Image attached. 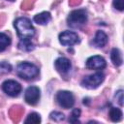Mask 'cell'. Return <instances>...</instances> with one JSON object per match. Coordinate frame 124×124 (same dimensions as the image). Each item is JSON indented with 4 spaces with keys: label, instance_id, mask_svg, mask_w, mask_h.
<instances>
[{
    "label": "cell",
    "instance_id": "15",
    "mask_svg": "<svg viewBox=\"0 0 124 124\" xmlns=\"http://www.w3.org/2000/svg\"><path fill=\"white\" fill-rule=\"evenodd\" d=\"M18 48L23 51H31L34 49V45L30 39H21V41L18 43Z\"/></svg>",
    "mask_w": 124,
    "mask_h": 124
},
{
    "label": "cell",
    "instance_id": "9",
    "mask_svg": "<svg viewBox=\"0 0 124 124\" xmlns=\"http://www.w3.org/2000/svg\"><path fill=\"white\" fill-rule=\"evenodd\" d=\"M59 42L63 46H74L78 42V36L72 31H64L59 34Z\"/></svg>",
    "mask_w": 124,
    "mask_h": 124
},
{
    "label": "cell",
    "instance_id": "12",
    "mask_svg": "<svg viewBox=\"0 0 124 124\" xmlns=\"http://www.w3.org/2000/svg\"><path fill=\"white\" fill-rule=\"evenodd\" d=\"M51 19V16L48 12H42L34 16V21L40 25L47 24Z\"/></svg>",
    "mask_w": 124,
    "mask_h": 124
},
{
    "label": "cell",
    "instance_id": "2",
    "mask_svg": "<svg viewBox=\"0 0 124 124\" xmlns=\"http://www.w3.org/2000/svg\"><path fill=\"white\" fill-rule=\"evenodd\" d=\"M16 74L20 78L30 80L39 75V68L30 62H21L16 67Z\"/></svg>",
    "mask_w": 124,
    "mask_h": 124
},
{
    "label": "cell",
    "instance_id": "3",
    "mask_svg": "<svg viewBox=\"0 0 124 124\" xmlns=\"http://www.w3.org/2000/svg\"><path fill=\"white\" fill-rule=\"evenodd\" d=\"M86 21H87V12L84 9L72 11L67 18L68 25L73 28H78L82 26Z\"/></svg>",
    "mask_w": 124,
    "mask_h": 124
},
{
    "label": "cell",
    "instance_id": "19",
    "mask_svg": "<svg viewBox=\"0 0 124 124\" xmlns=\"http://www.w3.org/2000/svg\"><path fill=\"white\" fill-rule=\"evenodd\" d=\"M49 118L51 120H54L56 122H60L62 120H64L65 116L62 112H59V111H52L50 114H49Z\"/></svg>",
    "mask_w": 124,
    "mask_h": 124
},
{
    "label": "cell",
    "instance_id": "10",
    "mask_svg": "<svg viewBox=\"0 0 124 124\" xmlns=\"http://www.w3.org/2000/svg\"><path fill=\"white\" fill-rule=\"evenodd\" d=\"M54 66L55 69L57 70V72H59L60 74H66L70 71L72 65H71V61L66 58V57H59L55 60L54 62Z\"/></svg>",
    "mask_w": 124,
    "mask_h": 124
},
{
    "label": "cell",
    "instance_id": "1",
    "mask_svg": "<svg viewBox=\"0 0 124 124\" xmlns=\"http://www.w3.org/2000/svg\"><path fill=\"white\" fill-rule=\"evenodd\" d=\"M17 35L21 39H30L35 35V29L27 17H18L14 23Z\"/></svg>",
    "mask_w": 124,
    "mask_h": 124
},
{
    "label": "cell",
    "instance_id": "6",
    "mask_svg": "<svg viewBox=\"0 0 124 124\" xmlns=\"http://www.w3.org/2000/svg\"><path fill=\"white\" fill-rule=\"evenodd\" d=\"M2 89L7 95L11 97H16L21 92V85L16 80L8 79L2 83Z\"/></svg>",
    "mask_w": 124,
    "mask_h": 124
},
{
    "label": "cell",
    "instance_id": "11",
    "mask_svg": "<svg viewBox=\"0 0 124 124\" xmlns=\"http://www.w3.org/2000/svg\"><path fill=\"white\" fill-rule=\"evenodd\" d=\"M92 43L97 47H103V46H105L107 45V43H108V36H107V34L104 31H101V30L97 31Z\"/></svg>",
    "mask_w": 124,
    "mask_h": 124
},
{
    "label": "cell",
    "instance_id": "20",
    "mask_svg": "<svg viewBox=\"0 0 124 124\" xmlns=\"http://www.w3.org/2000/svg\"><path fill=\"white\" fill-rule=\"evenodd\" d=\"M12 71V66L8 62H0V74H8Z\"/></svg>",
    "mask_w": 124,
    "mask_h": 124
},
{
    "label": "cell",
    "instance_id": "21",
    "mask_svg": "<svg viewBox=\"0 0 124 124\" xmlns=\"http://www.w3.org/2000/svg\"><path fill=\"white\" fill-rule=\"evenodd\" d=\"M113 7L118 11L124 10V0H113Z\"/></svg>",
    "mask_w": 124,
    "mask_h": 124
},
{
    "label": "cell",
    "instance_id": "4",
    "mask_svg": "<svg viewBox=\"0 0 124 124\" xmlns=\"http://www.w3.org/2000/svg\"><path fill=\"white\" fill-rule=\"evenodd\" d=\"M105 79V75L101 72H97L90 76L85 77L81 80V85L88 89H95L97 88Z\"/></svg>",
    "mask_w": 124,
    "mask_h": 124
},
{
    "label": "cell",
    "instance_id": "13",
    "mask_svg": "<svg viewBox=\"0 0 124 124\" xmlns=\"http://www.w3.org/2000/svg\"><path fill=\"white\" fill-rule=\"evenodd\" d=\"M110 59H111V62L113 63L114 66L119 67L122 65V62H123L122 54L118 48H112V50L110 52Z\"/></svg>",
    "mask_w": 124,
    "mask_h": 124
},
{
    "label": "cell",
    "instance_id": "7",
    "mask_svg": "<svg viewBox=\"0 0 124 124\" xmlns=\"http://www.w3.org/2000/svg\"><path fill=\"white\" fill-rule=\"evenodd\" d=\"M41 97L40 89L37 86H29L24 93V101L31 106H35Z\"/></svg>",
    "mask_w": 124,
    "mask_h": 124
},
{
    "label": "cell",
    "instance_id": "8",
    "mask_svg": "<svg viewBox=\"0 0 124 124\" xmlns=\"http://www.w3.org/2000/svg\"><path fill=\"white\" fill-rule=\"evenodd\" d=\"M107 62L104 57L100 55H94L86 60V68L89 70H103L106 68Z\"/></svg>",
    "mask_w": 124,
    "mask_h": 124
},
{
    "label": "cell",
    "instance_id": "14",
    "mask_svg": "<svg viewBox=\"0 0 124 124\" xmlns=\"http://www.w3.org/2000/svg\"><path fill=\"white\" fill-rule=\"evenodd\" d=\"M108 115L112 122H119L122 119V111L118 108H111L109 109Z\"/></svg>",
    "mask_w": 124,
    "mask_h": 124
},
{
    "label": "cell",
    "instance_id": "16",
    "mask_svg": "<svg viewBox=\"0 0 124 124\" xmlns=\"http://www.w3.org/2000/svg\"><path fill=\"white\" fill-rule=\"evenodd\" d=\"M11 45V39L5 33L0 32V51H4Z\"/></svg>",
    "mask_w": 124,
    "mask_h": 124
},
{
    "label": "cell",
    "instance_id": "18",
    "mask_svg": "<svg viewBox=\"0 0 124 124\" xmlns=\"http://www.w3.org/2000/svg\"><path fill=\"white\" fill-rule=\"evenodd\" d=\"M80 116V109L79 108H74L72 110V113H71V116L69 118V121L71 123H77V122H79L78 121V117Z\"/></svg>",
    "mask_w": 124,
    "mask_h": 124
},
{
    "label": "cell",
    "instance_id": "5",
    "mask_svg": "<svg viewBox=\"0 0 124 124\" xmlns=\"http://www.w3.org/2000/svg\"><path fill=\"white\" fill-rule=\"evenodd\" d=\"M56 101L60 107L64 108H70L75 104V97L70 91L60 90L56 94Z\"/></svg>",
    "mask_w": 124,
    "mask_h": 124
},
{
    "label": "cell",
    "instance_id": "17",
    "mask_svg": "<svg viewBox=\"0 0 124 124\" xmlns=\"http://www.w3.org/2000/svg\"><path fill=\"white\" fill-rule=\"evenodd\" d=\"M25 123H31V124H38L41 122V116L37 112H31L27 118L24 121Z\"/></svg>",
    "mask_w": 124,
    "mask_h": 124
},
{
    "label": "cell",
    "instance_id": "22",
    "mask_svg": "<svg viewBox=\"0 0 124 124\" xmlns=\"http://www.w3.org/2000/svg\"><path fill=\"white\" fill-rule=\"evenodd\" d=\"M115 97H116V100L118 101L119 105L120 106H123V90H118L116 92Z\"/></svg>",
    "mask_w": 124,
    "mask_h": 124
}]
</instances>
